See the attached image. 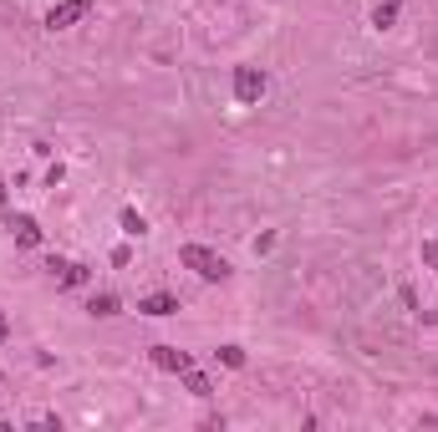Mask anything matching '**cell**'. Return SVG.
<instances>
[{
  "instance_id": "obj_14",
  "label": "cell",
  "mask_w": 438,
  "mask_h": 432,
  "mask_svg": "<svg viewBox=\"0 0 438 432\" xmlns=\"http://www.w3.org/2000/svg\"><path fill=\"white\" fill-rule=\"evenodd\" d=\"M0 336H10V321H6V316H0Z\"/></svg>"
},
{
  "instance_id": "obj_1",
  "label": "cell",
  "mask_w": 438,
  "mask_h": 432,
  "mask_svg": "<svg viewBox=\"0 0 438 432\" xmlns=\"http://www.w3.org/2000/svg\"><path fill=\"white\" fill-rule=\"evenodd\" d=\"M178 265H189L199 280H229V259L204 250V244H184V250H178Z\"/></svg>"
},
{
  "instance_id": "obj_3",
  "label": "cell",
  "mask_w": 438,
  "mask_h": 432,
  "mask_svg": "<svg viewBox=\"0 0 438 432\" xmlns=\"http://www.w3.org/2000/svg\"><path fill=\"white\" fill-rule=\"evenodd\" d=\"M87 10H92V0H61V6H51V16H46V25L51 31H67L72 21H82Z\"/></svg>"
},
{
  "instance_id": "obj_10",
  "label": "cell",
  "mask_w": 438,
  "mask_h": 432,
  "mask_svg": "<svg viewBox=\"0 0 438 432\" xmlns=\"http://www.w3.org/2000/svg\"><path fill=\"white\" fill-rule=\"evenodd\" d=\"M184 387L194 391V397H209V391H214V387H209V376H199L194 366H189V371H184Z\"/></svg>"
},
{
  "instance_id": "obj_11",
  "label": "cell",
  "mask_w": 438,
  "mask_h": 432,
  "mask_svg": "<svg viewBox=\"0 0 438 432\" xmlns=\"http://www.w3.org/2000/svg\"><path fill=\"white\" fill-rule=\"evenodd\" d=\"M92 316H118V295H92Z\"/></svg>"
},
{
  "instance_id": "obj_4",
  "label": "cell",
  "mask_w": 438,
  "mask_h": 432,
  "mask_svg": "<svg viewBox=\"0 0 438 432\" xmlns=\"http://www.w3.org/2000/svg\"><path fill=\"white\" fill-rule=\"evenodd\" d=\"M153 366H163V371H178V376H184L194 361H189V351H178V346H153Z\"/></svg>"
},
{
  "instance_id": "obj_13",
  "label": "cell",
  "mask_w": 438,
  "mask_h": 432,
  "mask_svg": "<svg viewBox=\"0 0 438 432\" xmlns=\"http://www.w3.org/2000/svg\"><path fill=\"white\" fill-rule=\"evenodd\" d=\"M0 219H6V178H0Z\"/></svg>"
},
{
  "instance_id": "obj_2",
  "label": "cell",
  "mask_w": 438,
  "mask_h": 432,
  "mask_svg": "<svg viewBox=\"0 0 438 432\" xmlns=\"http://www.w3.org/2000/svg\"><path fill=\"white\" fill-rule=\"evenodd\" d=\"M265 72L260 67H235V102H240V107H255V102H260L265 97Z\"/></svg>"
},
{
  "instance_id": "obj_6",
  "label": "cell",
  "mask_w": 438,
  "mask_h": 432,
  "mask_svg": "<svg viewBox=\"0 0 438 432\" xmlns=\"http://www.w3.org/2000/svg\"><path fill=\"white\" fill-rule=\"evenodd\" d=\"M10 234H16V244H25V250H36V244H41V229H36L31 214H16V219H10Z\"/></svg>"
},
{
  "instance_id": "obj_5",
  "label": "cell",
  "mask_w": 438,
  "mask_h": 432,
  "mask_svg": "<svg viewBox=\"0 0 438 432\" xmlns=\"http://www.w3.org/2000/svg\"><path fill=\"white\" fill-rule=\"evenodd\" d=\"M138 310H143V316H174V310H178V295H169V290H153V295H143V300H138Z\"/></svg>"
},
{
  "instance_id": "obj_7",
  "label": "cell",
  "mask_w": 438,
  "mask_h": 432,
  "mask_svg": "<svg viewBox=\"0 0 438 432\" xmlns=\"http://www.w3.org/2000/svg\"><path fill=\"white\" fill-rule=\"evenodd\" d=\"M46 270H51V274H56V280H61V285H82V280H87V270H82V265H72V259H51V265H46Z\"/></svg>"
},
{
  "instance_id": "obj_9",
  "label": "cell",
  "mask_w": 438,
  "mask_h": 432,
  "mask_svg": "<svg viewBox=\"0 0 438 432\" xmlns=\"http://www.w3.org/2000/svg\"><path fill=\"white\" fill-rule=\"evenodd\" d=\"M123 234H133V239H138V234H148V219L138 214V208H123Z\"/></svg>"
},
{
  "instance_id": "obj_8",
  "label": "cell",
  "mask_w": 438,
  "mask_h": 432,
  "mask_svg": "<svg viewBox=\"0 0 438 432\" xmlns=\"http://www.w3.org/2000/svg\"><path fill=\"white\" fill-rule=\"evenodd\" d=\"M393 21H397V0H382V6L372 10V25H377V31H388Z\"/></svg>"
},
{
  "instance_id": "obj_12",
  "label": "cell",
  "mask_w": 438,
  "mask_h": 432,
  "mask_svg": "<svg viewBox=\"0 0 438 432\" xmlns=\"http://www.w3.org/2000/svg\"><path fill=\"white\" fill-rule=\"evenodd\" d=\"M219 361H225V366H235V371H240V366H244V351H240V346H219Z\"/></svg>"
}]
</instances>
